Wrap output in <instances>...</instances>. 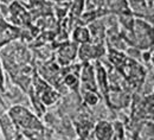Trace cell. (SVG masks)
<instances>
[{
    "instance_id": "obj_11",
    "label": "cell",
    "mask_w": 154,
    "mask_h": 140,
    "mask_svg": "<svg viewBox=\"0 0 154 140\" xmlns=\"http://www.w3.org/2000/svg\"><path fill=\"white\" fill-rule=\"evenodd\" d=\"M110 60L115 64H119V63H121V61L123 60V56H121L120 54H113V55L110 54Z\"/></svg>"
},
{
    "instance_id": "obj_1",
    "label": "cell",
    "mask_w": 154,
    "mask_h": 140,
    "mask_svg": "<svg viewBox=\"0 0 154 140\" xmlns=\"http://www.w3.org/2000/svg\"><path fill=\"white\" fill-rule=\"evenodd\" d=\"M11 115L12 118L16 120V122H18L19 125L27 127V128H36V127H40L39 122L37 119L30 114L26 109L21 108V107H16L11 110Z\"/></svg>"
},
{
    "instance_id": "obj_14",
    "label": "cell",
    "mask_w": 154,
    "mask_h": 140,
    "mask_svg": "<svg viewBox=\"0 0 154 140\" xmlns=\"http://www.w3.org/2000/svg\"><path fill=\"white\" fill-rule=\"evenodd\" d=\"M79 140H85V139H79Z\"/></svg>"
},
{
    "instance_id": "obj_2",
    "label": "cell",
    "mask_w": 154,
    "mask_h": 140,
    "mask_svg": "<svg viewBox=\"0 0 154 140\" xmlns=\"http://www.w3.org/2000/svg\"><path fill=\"white\" fill-rule=\"evenodd\" d=\"M112 134H113V128L108 122L102 121L98 123L96 128V137L98 140H109L112 138Z\"/></svg>"
},
{
    "instance_id": "obj_12",
    "label": "cell",
    "mask_w": 154,
    "mask_h": 140,
    "mask_svg": "<svg viewBox=\"0 0 154 140\" xmlns=\"http://www.w3.org/2000/svg\"><path fill=\"white\" fill-rule=\"evenodd\" d=\"M0 82H1V71H0Z\"/></svg>"
},
{
    "instance_id": "obj_9",
    "label": "cell",
    "mask_w": 154,
    "mask_h": 140,
    "mask_svg": "<svg viewBox=\"0 0 154 140\" xmlns=\"http://www.w3.org/2000/svg\"><path fill=\"white\" fill-rule=\"evenodd\" d=\"M85 100H87V102H88L89 104H96V102L98 99H97V96L94 93H88L87 96H85Z\"/></svg>"
},
{
    "instance_id": "obj_8",
    "label": "cell",
    "mask_w": 154,
    "mask_h": 140,
    "mask_svg": "<svg viewBox=\"0 0 154 140\" xmlns=\"http://www.w3.org/2000/svg\"><path fill=\"white\" fill-rule=\"evenodd\" d=\"M98 79L101 82V88H103V92H106V73L101 67H98Z\"/></svg>"
},
{
    "instance_id": "obj_7",
    "label": "cell",
    "mask_w": 154,
    "mask_h": 140,
    "mask_svg": "<svg viewBox=\"0 0 154 140\" xmlns=\"http://www.w3.org/2000/svg\"><path fill=\"white\" fill-rule=\"evenodd\" d=\"M56 98H57V95H56L55 93L49 92V93H45V94H44V96H43V101H44V103L50 104V103H52L54 101L56 100Z\"/></svg>"
},
{
    "instance_id": "obj_3",
    "label": "cell",
    "mask_w": 154,
    "mask_h": 140,
    "mask_svg": "<svg viewBox=\"0 0 154 140\" xmlns=\"http://www.w3.org/2000/svg\"><path fill=\"white\" fill-rule=\"evenodd\" d=\"M17 36H18V30L8 27V25L0 26V46L5 44L6 42L16 38Z\"/></svg>"
},
{
    "instance_id": "obj_5",
    "label": "cell",
    "mask_w": 154,
    "mask_h": 140,
    "mask_svg": "<svg viewBox=\"0 0 154 140\" xmlns=\"http://www.w3.org/2000/svg\"><path fill=\"white\" fill-rule=\"evenodd\" d=\"M75 51H76V48L75 45H66L64 48H62L59 55H60V61L66 63L68 61L72 60L75 57Z\"/></svg>"
},
{
    "instance_id": "obj_10",
    "label": "cell",
    "mask_w": 154,
    "mask_h": 140,
    "mask_svg": "<svg viewBox=\"0 0 154 140\" xmlns=\"http://www.w3.org/2000/svg\"><path fill=\"white\" fill-rule=\"evenodd\" d=\"M65 83H66L68 86L75 87V86H76V83H77L76 77H75L74 75H69V76H66V79H65Z\"/></svg>"
},
{
    "instance_id": "obj_4",
    "label": "cell",
    "mask_w": 154,
    "mask_h": 140,
    "mask_svg": "<svg viewBox=\"0 0 154 140\" xmlns=\"http://www.w3.org/2000/svg\"><path fill=\"white\" fill-rule=\"evenodd\" d=\"M82 80L85 82V87H88L93 90L95 89V84H94V81H93V68L89 64H85V67H84Z\"/></svg>"
},
{
    "instance_id": "obj_13",
    "label": "cell",
    "mask_w": 154,
    "mask_h": 140,
    "mask_svg": "<svg viewBox=\"0 0 154 140\" xmlns=\"http://www.w3.org/2000/svg\"><path fill=\"white\" fill-rule=\"evenodd\" d=\"M18 140H21V138H20V137H19V138H18Z\"/></svg>"
},
{
    "instance_id": "obj_6",
    "label": "cell",
    "mask_w": 154,
    "mask_h": 140,
    "mask_svg": "<svg viewBox=\"0 0 154 140\" xmlns=\"http://www.w3.org/2000/svg\"><path fill=\"white\" fill-rule=\"evenodd\" d=\"M74 37L77 42H81V43H84L87 40H89V32L87 29L84 27H78L76 29L75 33H74Z\"/></svg>"
}]
</instances>
